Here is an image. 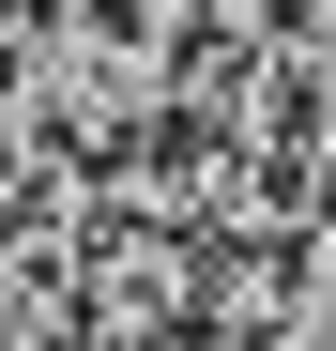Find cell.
<instances>
[{"instance_id": "obj_1", "label": "cell", "mask_w": 336, "mask_h": 351, "mask_svg": "<svg viewBox=\"0 0 336 351\" xmlns=\"http://www.w3.org/2000/svg\"><path fill=\"white\" fill-rule=\"evenodd\" d=\"M0 214H16V153H0Z\"/></svg>"}]
</instances>
